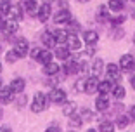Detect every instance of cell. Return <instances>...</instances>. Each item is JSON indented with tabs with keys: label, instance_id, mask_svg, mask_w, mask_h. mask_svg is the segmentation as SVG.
<instances>
[{
	"label": "cell",
	"instance_id": "cell-14",
	"mask_svg": "<svg viewBox=\"0 0 135 132\" xmlns=\"http://www.w3.org/2000/svg\"><path fill=\"white\" fill-rule=\"evenodd\" d=\"M97 87H99V80H97V76L92 75L90 78L85 80V92H87V94H95Z\"/></svg>",
	"mask_w": 135,
	"mask_h": 132
},
{
	"label": "cell",
	"instance_id": "cell-8",
	"mask_svg": "<svg viewBox=\"0 0 135 132\" xmlns=\"http://www.w3.org/2000/svg\"><path fill=\"white\" fill-rule=\"evenodd\" d=\"M106 73H107V78L113 82L119 80V76H121V73H119V64H114V63H109L106 68Z\"/></svg>",
	"mask_w": 135,
	"mask_h": 132
},
{
	"label": "cell",
	"instance_id": "cell-44",
	"mask_svg": "<svg viewBox=\"0 0 135 132\" xmlns=\"http://www.w3.org/2000/svg\"><path fill=\"white\" fill-rule=\"evenodd\" d=\"M132 17H133V19H135V9H133V12H132Z\"/></svg>",
	"mask_w": 135,
	"mask_h": 132
},
{
	"label": "cell",
	"instance_id": "cell-26",
	"mask_svg": "<svg viewBox=\"0 0 135 132\" xmlns=\"http://www.w3.org/2000/svg\"><path fill=\"white\" fill-rule=\"evenodd\" d=\"M11 7H12L11 0H0V16H7Z\"/></svg>",
	"mask_w": 135,
	"mask_h": 132
},
{
	"label": "cell",
	"instance_id": "cell-46",
	"mask_svg": "<svg viewBox=\"0 0 135 132\" xmlns=\"http://www.w3.org/2000/svg\"><path fill=\"white\" fill-rule=\"evenodd\" d=\"M133 44H135V33H133Z\"/></svg>",
	"mask_w": 135,
	"mask_h": 132
},
{
	"label": "cell",
	"instance_id": "cell-19",
	"mask_svg": "<svg viewBox=\"0 0 135 132\" xmlns=\"http://www.w3.org/2000/svg\"><path fill=\"white\" fill-rule=\"evenodd\" d=\"M113 87H114V84H113V80H104V82H99V87H97V92L99 94H109V92L113 90Z\"/></svg>",
	"mask_w": 135,
	"mask_h": 132
},
{
	"label": "cell",
	"instance_id": "cell-7",
	"mask_svg": "<svg viewBox=\"0 0 135 132\" xmlns=\"http://www.w3.org/2000/svg\"><path fill=\"white\" fill-rule=\"evenodd\" d=\"M21 7H23L24 12H28V14H31V16H36L40 5H38L36 0H23V2H21Z\"/></svg>",
	"mask_w": 135,
	"mask_h": 132
},
{
	"label": "cell",
	"instance_id": "cell-50",
	"mask_svg": "<svg viewBox=\"0 0 135 132\" xmlns=\"http://www.w3.org/2000/svg\"><path fill=\"white\" fill-rule=\"evenodd\" d=\"M0 116H2V111H0Z\"/></svg>",
	"mask_w": 135,
	"mask_h": 132
},
{
	"label": "cell",
	"instance_id": "cell-45",
	"mask_svg": "<svg viewBox=\"0 0 135 132\" xmlns=\"http://www.w3.org/2000/svg\"><path fill=\"white\" fill-rule=\"evenodd\" d=\"M2 85H4V84H2V78H0V89H2Z\"/></svg>",
	"mask_w": 135,
	"mask_h": 132
},
{
	"label": "cell",
	"instance_id": "cell-25",
	"mask_svg": "<svg viewBox=\"0 0 135 132\" xmlns=\"http://www.w3.org/2000/svg\"><path fill=\"white\" fill-rule=\"evenodd\" d=\"M5 31L7 33H16L17 30H19V21H14V19H9L7 23H5Z\"/></svg>",
	"mask_w": 135,
	"mask_h": 132
},
{
	"label": "cell",
	"instance_id": "cell-18",
	"mask_svg": "<svg viewBox=\"0 0 135 132\" xmlns=\"http://www.w3.org/2000/svg\"><path fill=\"white\" fill-rule=\"evenodd\" d=\"M59 64L57 63H54V61H50V63H47V64H44V73L47 76H54V75H57L59 73Z\"/></svg>",
	"mask_w": 135,
	"mask_h": 132
},
{
	"label": "cell",
	"instance_id": "cell-10",
	"mask_svg": "<svg viewBox=\"0 0 135 132\" xmlns=\"http://www.w3.org/2000/svg\"><path fill=\"white\" fill-rule=\"evenodd\" d=\"M66 45L71 49V51H80V49H81V42H80V38L76 37V33H69V31H68Z\"/></svg>",
	"mask_w": 135,
	"mask_h": 132
},
{
	"label": "cell",
	"instance_id": "cell-21",
	"mask_svg": "<svg viewBox=\"0 0 135 132\" xmlns=\"http://www.w3.org/2000/svg\"><path fill=\"white\" fill-rule=\"evenodd\" d=\"M109 7L107 5H100L99 9H97V17H99V21H109L111 19V16H109Z\"/></svg>",
	"mask_w": 135,
	"mask_h": 132
},
{
	"label": "cell",
	"instance_id": "cell-39",
	"mask_svg": "<svg viewBox=\"0 0 135 132\" xmlns=\"http://www.w3.org/2000/svg\"><path fill=\"white\" fill-rule=\"evenodd\" d=\"M128 116H130V118H133V120H135V104H133V106H132V108H130V115H128Z\"/></svg>",
	"mask_w": 135,
	"mask_h": 132
},
{
	"label": "cell",
	"instance_id": "cell-47",
	"mask_svg": "<svg viewBox=\"0 0 135 132\" xmlns=\"http://www.w3.org/2000/svg\"><path fill=\"white\" fill-rule=\"evenodd\" d=\"M0 71H2V64H0Z\"/></svg>",
	"mask_w": 135,
	"mask_h": 132
},
{
	"label": "cell",
	"instance_id": "cell-42",
	"mask_svg": "<svg viewBox=\"0 0 135 132\" xmlns=\"http://www.w3.org/2000/svg\"><path fill=\"white\" fill-rule=\"evenodd\" d=\"M78 2H81V4H87V2H90V0H78Z\"/></svg>",
	"mask_w": 135,
	"mask_h": 132
},
{
	"label": "cell",
	"instance_id": "cell-16",
	"mask_svg": "<svg viewBox=\"0 0 135 132\" xmlns=\"http://www.w3.org/2000/svg\"><path fill=\"white\" fill-rule=\"evenodd\" d=\"M83 42L87 45H95L97 42H99V33L94 31V30H87V31L83 33Z\"/></svg>",
	"mask_w": 135,
	"mask_h": 132
},
{
	"label": "cell",
	"instance_id": "cell-28",
	"mask_svg": "<svg viewBox=\"0 0 135 132\" xmlns=\"http://www.w3.org/2000/svg\"><path fill=\"white\" fill-rule=\"evenodd\" d=\"M76 110V103H64V108H62V113L66 116H71Z\"/></svg>",
	"mask_w": 135,
	"mask_h": 132
},
{
	"label": "cell",
	"instance_id": "cell-40",
	"mask_svg": "<svg viewBox=\"0 0 135 132\" xmlns=\"http://www.w3.org/2000/svg\"><path fill=\"white\" fill-rule=\"evenodd\" d=\"M0 132H12V130H11V127H7V125H4V127L0 129Z\"/></svg>",
	"mask_w": 135,
	"mask_h": 132
},
{
	"label": "cell",
	"instance_id": "cell-20",
	"mask_svg": "<svg viewBox=\"0 0 135 132\" xmlns=\"http://www.w3.org/2000/svg\"><path fill=\"white\" fill-rule=\"evenodd\" d=\"M106 5L109 7V11L119 12V11H123V7H125V0H109Z\"/></svg>",
	"mask_w": 135,
	"mask_h": 132
},
{
	"label": "cell",
	"instance_id": "cell-31",
	"mask_svg": "<svg viewBox=\"0 0 135 132\" xmlns=\"http://www.w3.org/2000/svg\"><path fill=\"white\" fill-rule=\"evenodd\" d=\"M80 116H81V120H83V122H90V120H94V113H92L90 110H87V108H83L81 111H80Z\"/></svg>",
	"mask_w": 135,
	"mask_h": 132
},
{
	"label": "cell",
	"instance_id": "cell-33",
	"mask_svg": "<svg viewBox=\"0 0 135 132\" xmlns=\"http://www.w3.org/2000/svg\"><path fill=\"white\" fill-rule=\"evenodd\" d=\"M125 19H127L125 16H116V17H111V19H109V23H111L113 26H119V24L125 23Z\"/></svg>",
	"mask_w": 135,
	"mask_h": 132
},
{
	"label": "cell",
	"instance_id": "cell-15",
	"mask_svg": "<svg viewBox=\"0 0 135 132\" xmlns=\"http://www.w3.org/2000/svg\"><path fill=\"white\" fill-rule=\"evenodd\" d=\"M9 87L12 89V92H14V94H21V92L26 89V82H24V78L17 76V78H14V80L11 82V85H9Z\"/></svg>",
	"mask_w": 135,
	"mask_h": 132
},
{
	"label": "cell",
	"instance_id": "cell-3",
	"mask_svg": "<svg viewBox=\"0 0 135 132\" xmlns=\"http://www.w3.org/2000/svg\"><path fill=\"white\" fill-rule=\"evenodd\" d=\"M12 51L16 52L19 57H26V56H28V52H30V42L26 40V38H19V40L14 44Z\"/></svg>",
	"mask_w": 135,
	"mask_h": 132
},
{
	"label": "cell",
	"instance_id": "cell-43",
	"mask_svg": "<svg viewBox=\"0 0 135 132\" xmlns=\"http://www.w3.org/2000/svg\"><path fill=\"white\" fill-rule=\"evenodd\" d=\"M87 132H97V130H95V129H88Z\"/></svg>",
	"mask_w": 135,
	"mask_h": 132
},
{
	"label": "cell",
	"instance_id": "cell-4",
	"mask_svg": "<svg viewBox=\"0 0 135 132\" xmlns=\"http://www.w3.org/2000/svg\"><path fill=\"white\" fill-rule=\"evenodd\" d=\"M50 16H52V7H50V4H49V2L38 7V12H36V19H38L40 23H47V21L50 19Z\"/></svg>",
	"mask_w": 135,
	"mask_h": 132
},
{
	"label": "cell",
	"instance_id": "cell-11",
	"mask_svg": "<svg viewBox=\"0 0 135 132\" xmlns=\"http://www.w3.org/2000/svg\"><path fill=\"white\" fill-rule=\"evenodd\" d=\"M23 14H24V11H23V7H21V4H12V7H11L7 16L14 21H21L23 19Z\"/></svg>",
	"mask_w": 135,
	"mask_h": 132
},
{
	"label": "cell",
	"instance_id": "cell-23",
	"mask_svg": "<svg viewBox=\"0 0 135 132\" xmlns=\"http://www.w3.org/2000/svg\"><path fill=\"white\" fill-rule=\"evenodd\" d=\"M52 35H54L57 44H66V40H68V31L66 30H54Z\"/></svg>",
	"mask_w": 135,
	"mask_h": 132
},
{
	"label": "cell",
	"instance_id": "cell-48",
	"mask_svg": "<svg viewBox=\"0 0 135 132\" xmlns=\"http://www.w3.org/2000/svg\"><path fill=\"white\" fill-rule=\"evenodd\" d=\"M0 52H2V45H0Z\"/></svg>",
	"mask_w": 135,
	"mask_h": 132
},
{
	"label": "cell",
	"instance_id": "cell-51",
	"mask_svg": "<svg viewBox=\"0 0 135 132\" xmlns=\"http://www.w3.org/2000/svg\"><path fill=\"white\" fill-rule=\"evenodd\" d=\"M132 2H133V4H135V0H132Z\"/></svg>",
	"mask_w": 135,
	"mask_h": 132
},
{
	"label": "cell",
	"instance_id": "cell-6",
	"mask_svg": "<svg viewBox=\"0 0 135 132\" xmlns=\"http://www.w3.org/2000/svg\"><path fill=\"white\" fill-rule=\"evenodd\" d=\"M135 68V59L132 54H123V56L119 57V70H123V71H132Z\"/></svg>",
	"mask_w": 135,
	"mask_h": 132
},
{
	"label": "cell",
	"instance_id": "cell-2",
	"mask_svg": "<svg viewBox=\"0 0 135 132\" xmlns=\"http://www.w3.org/2000/svg\"><path fill=\"white\" fill-rule=\"evenodd\" d=\"M49 99H50V103H54V104H64L68 101V94L62 90V89L54 87L50 90V94H49Z\"/></svg>",
	"mask_w": 135,
	"mask_h": 132
},
{
	"label": "cell",
	"instance_id": "cell-36",
	"mask_svg": "<svg viewBox=\"0 0 135 132\" xmlns=\"http://www.w3.org/2000/svg\"><path fill=\"white\" fill-rule=\"evenodd\" d=\"M76 90H78V92L85 90V80H80V82H76Z\"/></svg>",
	"mask_w": 135,
	"mask_h": 132
},
{
	"label": "cell",
	"instance_id": "cell-24",
	"mask_svg": "<svg viewBox=\"0 0 135 132\" xmlns=\"http://www.w3.org/2000/svg\"><path fill=\"white\" fill-rule=\"evenodd\" d=\"M100 71H102V59L97 57V59H94V63H92V66H90V73L94 76H99Z\"/></svg>",
	"mask_w": 135,
	"mask_h": 132
},
{
	"label": "cell",
	"instance_id": "cell-49",
	"mask_svg": "<svg viewBox=\"0 0 135 132\" xmlns=\"http://www.w3.org/2000/svg\"><path fill=\"white\" fill-rule=\"evenodd\" d=\"M45 2H50V0H45Z\"/></svg>",
	"mask_w": 135,
	"mask_h": 132
},
{
	"label": "cell",
	"instance_id": "cell-35",
	"mask_svg": "<svg viewBox=\"0 0 135 132\" xmlns=\"http://www.w3.org/2000/svg\"><path fill=\"white\" fill-rule=\"evenodd\" d=\"M121 37H125V31L121 28H114V38H121Z\"/></svg>",
	"mask_w": 135,
	"mask_h": 132
},
{
	"label": "cell",
	"instance_id": "cell-41",
	"mask_svg": "<svg viewBox=\"0 0 135 132\" xmlns=\"http://www.w3.org/2000/svg\"><path fill=\"white\" fill-rule=\"evenodd\" d=\"M130 84H132V87H133V90H135V75L130 78Z\"/></svg>",
	"mask_w": 135,
	"mask_h": 132
},
{
	"label": "cell",
	"instance_id": "cell-1",
	"mask_svg": "<svg viewBox=\"0 0 135 132\" xmlns=\"http://www.w3.org/2000/svg\"><path fill=\"white\" fill-rule=\"evenodd\" d=\"M49 103H50L49 96H45L44 92H36L35 97H33V103H31V111L33 113H42V111H45V110L49 108Z\"/></svg>",
	"mask_w": 135,
	"mask_h": 132
},
{
	"label": "cell",
	"instance_id": "cell-30",
	"mask_svg": "<svg viewBox=\"0 0 135 132\" xmlns=\"http://www.w3.org/2000/svg\"><path fill=\"white\" fill-rule=\"evenodd\" d=\"M99 130L100 132H114V124H113V122H109V120H106V122H102V124H100Z\"/></svg>",
	"mask_w": 135,
	"mask_h": 132
},
{
	"label": "cell",
	"instance_id": "cell-17",
	"mask_svg": "<svg viewBox=\"0 0 135 132\" xmlns=\"http://www.w3.org/2000/svg\"><path fill=\"white\" fill-rule=\"evenodd\" d=\"M42 44H44L45 47H54V45H57V42H56V38H54L50 30H45V31L42 33Z\"/></svg>",
	"mask_w": 135,
	"mask_h": 132
},
{
	"label": "cell",
	"instance_id": "cell-12",
	"mask_svg": "<svg viewBox=\"0 0 135 132\" xmlns=\"http://www.w3.org/2000/svg\"><path fill=\"white\" fill-rule=\"evenodd\" d=\"M109 97H107V94H100L99 97L95 99V110L97 111H106V110H109Z\"/></svg>",
	"mask_w": 135,
	"mask_h": 132
},
{
	"label": "cell",
	"instance_id": "cell-22",
	"mask_svg": "<svg viewBox=\"0 0 135 132\" xmlns=\"http://www.w3.org/2000/svg\"><path fill=\"white\" fill-rule=\"evenodd\" d=\"M69 56H71V49H69V47H57L56 49V57H57V59L66 61Z\"/></svg>",
	"mask_w": 135,
	"mask_h": 132
},
{
	"label": "cell",
	"instance_id": "cell-37",
	"mask_svg": "<svg viewBox=\"0 0 135 132\" xmlns=\"http://www.w3.org/2000/svg\"><path fill=\"white\" fill-rule=\"evenodd\" d=\"M45 132H61V130H59V127H57V125H52V127H49Z\"/></svg>",
	"mask_w": 135,
	"mask_h": 132
},
{
	"label": "cell",
	"instance_id": "cell-27",
	"mask_svg": "<svg viewBox=\"0 0 135 132\" xmlns=\"http://www.w3.org/2000/svg\"><path fill=\"white\" fill-rule=\"evenodd\" d=\"M111 92H113V96H114L116 99H123L125 94H127V92H125V87H123V85H114Z\"/></svg>",
	"mask_w": 135,
	"mask_h": 132
},
{
	"label": "cell",
	"instance_id": "cell-13",
	"mask_svg": "<svg viewBox=\"0 0 135 132\" xmlns=\"http://www.w3.org/2000/svg\"><path fill=\"white\" fill-rule=\"evenodd\" d=\"M12 97H14L12 89L2 85V89H0V103L2 104H9V103H12Z\"/></svg>",
	"mask_w": 135,
	"mask_h": 132
},
{
	"label": "cell",
	"instance_id": "cell-34",
	"mask_svg": "<svg viewBox=\"0 0 135 132\" xmlns=\"http://www.w3.org/2000/svg\"><path fill=\"white\" fill-rule=\"evenodd\" d=\"M5 57H7V61H9L11 64H12V63H16V61L19 59V56H17V54H16L14 51H9L7 54H5Z\"/></svg>",
	"mask_w": 135,
	"mask_h": 132
},
{
	"label": "cell",
	"instance_id": "cell-32",
	"mask_svg": "<svg viewBox=\"0 0 135 132\" xmlns=\"http://www.w3.org/2000/svg\"><path fill=\"white\" fill-rule=\"evenodd\" d=\"M69 124H71V125H75V127H76V125H81V124H83V120H81V116H80V115L73 113V115L69 116Z\"/></svg>",
	"mask_w": 135,
	"mask_h": 132
},
{
	"label": "cell",
	"instance_id": "cell-9",
	"mask_svg": "<svg viewBox=\"0 0 135 132\" xmlns=\"http://www.w3.org/2000/svg\"><path fill=\"white\" fill-rule=\"evenodd\" d=\"M73 17H71V12L68 11V9H61L59 12L54 14V23L61 24V23H69Z\"/></svg>",
	"mask_w": 135,
	"mask_h": 132
},
{
	"label": "cell",
	"instance_id": "cell-5",
	"mask_svg": "<svg viewBox=\"0 0 135 132\" xmlns=\"http://www.w3.org/2000/svg\"><path fill=\"white\" fill-rule=\"evenodd\" d=\"M33 57H35V61H38V63L47 64V63L52 61V52L49 51V49H36V51L33 52Z\"/></svg>",
	"mask_w": 135,
	"mask_h": 132
},
{
	"label": "cell",
	"instance_id": "cell-38",
	"mask_svg": "<svg viewBox=\"0 0 135 132\" xmlns=\"http://www.w3.org/2000/svg\"><path fill=\"white\" fill-rule=\"evenodd\" d=\"M5 23H7V21L4 19V16H0V30H4V28H5Z\"/></svg>",
	"mask_w": 135,
	"mask_h": 132
},
{
	"label": "cell",
	"instance_id": "cell-29",
	"mask_svg": "<svg viewBox=\"0 0 135 132\" xmlns=\"http://www.w3.org/2000/svg\"><path fill=\"white\" fill-rule=\"evenodd\" d=\"M128 124H130V116H127V115H119L118 120H116V127H119V129H125Z\"/></svg>",
	"mask_w": 135,
	"mask_h": 132
}]
</instances>
